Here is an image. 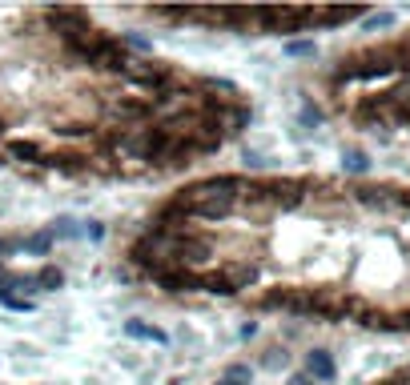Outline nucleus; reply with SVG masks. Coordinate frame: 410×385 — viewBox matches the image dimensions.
<instances>
[{"mask_svg": "<svg viewBox=\"0 0 410 385\" xmlns=\"http://www.w3.org/2000/svg\"><path fill=\"white\" fill-rule=\"evenodd\" d=\"M306 88L354 137L410 141V20L330 49Z\"/></svg>", "mask_w": 410, "mask_h": 385, "instance_id": "obj_3", "label": "nucleus"}, {"mask_svg": "<svg viewBox=\"0 0 410 385\" xmlns=\"http://www.w3.org/2000/svg\"><path fill=\"white\" fill-rule=\"evenodd\" d=\"M254 124V93L93 8H28L0 40V157L76 185H181Z\"/></svg>", "mask_w": 410, "mask_h": 385, "instance_id": "obj_2", "label": "nucleus"}, {"mask_svg": "<svg viewBox=\"0 0 410 385\" xmlns=\"http://www.w3.org/2000/svg\"><path fill=\"white\" fill-rule=\"evenodd\" d=\"M370 385H410V357L398 361V365H390L386 373H378Z\"/></svg>", "mask_w": 410, "mask_h": 385, "instance_id": "obj_5", "label": "nucleus"}, {"mask_svg": "<svg viewBox=\"0 0 410 385\" xmlns=\"http://www.w3.org/2000/svg\"><path fill=\"white\" fill-rule=\"evenodd\" d=\"M153 297L410 337V177L210 169L121 245Z\"/></svg>", "mask_w": 410, "mask_h": 385, "instance_id": "obj_1", "label": "nucleus"}, {"mask_svg": "<svg viewBox=\"0 0 410 385\" xmlns=\"http://www.w3.org/2000/svg\"><path fill=\"white\" fill-rule=\"evenodd\" d=\"M109 16L137 20V25L165 28H201L225 37H310L334 32L366 20L370 8H117Z\"/></svg>", "mask_w": 410, "mask_h": 385, "instance_id": "obj_4", "label": "nucleus"}]
</instances>
